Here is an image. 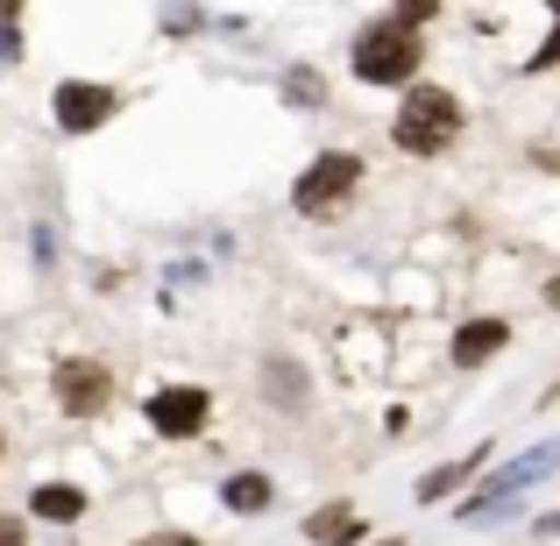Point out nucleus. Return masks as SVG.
I'll list each match as a JSON object with an SVG mask.
<instances>
[{
    "instance_id": "obj_16",
    "label": "nucleus",
    "mask_w": 560,
    "mask_h": 546,
    "mask_svg": "<svg viewBox=\"0 0 560 546\" xmlns=\"http://www.w3.org/2000/svg\"><path fill=\"white\" fill-rule=\"evenodd\" d=\"M0 546H28V525H14V519H0Z\"/></svg>"
},
{
    "instance_id": "obj_4",
    "label": "nucleus",
    "mask_w": 560,
    "mask_h": 546,
    "mask_svg": "<svg viewBox=\"0 0 560 546\" xmlns=\"http://www.w3.org/2000/svg\"><path fill=\"white\" fill-rule=\"evenodd\" d=\"M57 405H65L71 419H100V411L114 405V369L93 362V356H65L57 362Z\"/></svg>"
},
{
    "instance_id": "obj_7",
    "label": "nucleus",
    "mask_w": 560,
    "mask_h": 546,
    "mask_svg": "<svg viewBox=\"0 0 560 546\" xmlns=\"http://www.w3.org/2000/svg\"><path fill=\"white\" fill-rule=\"evenodd\" d=\"M305 539L313 546H355L362 539V511L355 504H319L313 519H305Z\"/></svg>"
},
{
    "instance_id": "obj_9",
    "label": "nucleus",
    "mask_w": 560,
    "mask_h": 546,
    "mask_svg": "<svg viewBox=\"0 0 560 546\" xmlns=\"http://www.w3.org/2000/svg\"><path fill=\"white\" fill-rule=\"evenodd\" d=\"M28 511L50 519V525H71V519H85V490H71V483H43V490L28 497Z\"/></svg>"
},
{
    "instance_id": "obj_13",
    "label": "nucleus",
    "mask_w": 560,
    "mask_h": 546,
    "mask_svg": "<svg viewBox=\"0 0 560 546\" xmlns=\"http://www.w3.org/2000/svg\"><path fill=\"white\" fill-rule=\"evenodd\" d=\"M553 65H560V0H553V36L533 50V65H525V71H553Z\"/></svg>"
},
{
    "instance_id": "obj_2",
    "label": "nucleus",
    "mask_w": 560,
    "mask_h": 546,
    "mask_svg": "<svg viewBox=\"0 0 560 546\" xmlns=\"http://www.w3.org/2000/svg\"><path fill=\"white\" fill-rule=\"evenodd\" d=\"M425 65V50H419V28L411 22H370L355 36V79L362 85H411V71Z\"/></svg>"
},
{
    "instance_id": "obj_6",
    "label": "nucleus",
    "mask_w": 560,
    "mask_h": 546,
    "mask_svg": "<svg viewBox=\"0 0 560 546\" xmlns=\"http://www.w3.org/2000/svg\"><path fill=\"white\" fill-rule=\"evenodd\" d=\"M206 419H213V397H206L199 383H178V391H156L150 397V426L164 440H199Z\"/></svg>"
},
{
    "instance_id": "obj_8",
    "label": "nucleus",
    "mask_w": 560,
    "mask_h": 546,
    "mask_svg": "<svg viewBox=\"0 0 560 546\" xmlns=\"http://www.w3.org/2000/svg\"><path fill=\"white\" fill-rule=\"evenodd\" d=\"M504 341H511V327H504V320H468V327L454 334V362H462V369H476V362H490Z\"/></svg>"
},
{
    "instance_id": "obj_5",
    "label": "nucleus",
    "mask_w": 560,
    "mask_h": 546,
    "mask_svg": "<svg viewBox=\"0 0 560 546\" xmlns=\"http://www.w3.org/2000/svg\"><path fill=\"white\" fill-rule=\"evenodd\" d=\"M114 107H121L114 85H93V79H65V85H57V128H65V136H93V128H107Z\"/></svg>"
},
{
    "instance_id": "obj_15",
    "label": "nucleus",
    "mask_w": 560,
    "mask_h": 546,
    "mask_svg": "<svg viewBox=\"0 0 560 546\" xmlns=\"http://www.w3.org/2000/svg\"><path fill=\"white\" fill-rule=\"evenodd\" d=\"M164 28H199V14H191V0H171V8H164Z\"/></svg>"
},
{
    "instance_id": "obj_18",
    "label": "nucleus",
    "mask_w": 560,
    "mask_h": 546,
    "mask_svg": "<svg viewBox=\"0 0 560 546\" xmlns=\"http://www.w3.org/2000/svg\"><path fill=\"white\" fill-rule=\"evenodd\" d=\"M14 14H22V0H0V22H14Z\"/></svg>"
},
{
    "instance_id": "obj_10",
    "label": "nucleus",
    "mask_w": 560,
    "mask_h": 546,
    "mask_svg": "<svg viewBox=\"0 0 560 546\" xmlns=\"http://www.w3.org/2000/svg\"><path fill=\"white\" fill-rule=\"evenodd\" d=\"M262 391L277 405H305V369L299 362H262Z\"/></svg>"
},
{
    "instance_id": "obj_11",
    "label": "nucleus",
    "mask_w": 560,
    "mask_h": 546,
    "mask_svg": "<svg viewBox=\"0 0 560 546\" xmlns=\"http://www.w3.org/2000/svg\"><path fill=\"white\" fill-rule=\"evenodd\" d=\"M476 468H482V448L468 454V462H447V468H433V476L419 483V497H425V504H440V497H447V490H462V483L476 476Z\"/></svg>"
},
{
    "instance_id": "obj_12",
    "label": "nucleus",
    "mask_w": 560,
    "mask_h": 546,
    "mask_svg": "<svg viewBox=\"0 0 560 546\" xmlns=\"http://www.w3.org/2000/svg\"><path fill=\"white\" fill-rule=\"evenodd\" d=\"M220 497H228V511H262V504H270V476H228V490H220Z\"/></svg>"
},
{
    "instance_id": "obj_14",
    "label": "nucleus",
    "mask_w": 560,
    "mask_h": 546,
    "mask_svg": "<svg viewBox=\"0 0 560 546\" xmlns=\"http://www.w3.org/2000/svg\"><path fill=\"white\" fill-rule=\"evenodd\" d=\"M433 14H440V0H397V22H411V28L433 22Z\"/></svg>"
},
{
    "instance_id": "obj_1",
    "label": "nucleus",
    "mask_w": 560,
    "mask_h": 546,
    "mask_svg": "<svg viewBox=\"0 0 560 546\" xmlns=\"http://www.w3.org/2000/svg\"><path fill=\"white\" fill-rule=\"evenodd\" d=\"M462 128H468V114H462V100H454L447 85H419V79H411L405 100H397L390 142L405 156H440V150H454V142H462Z\"/></svg>"
},
{
    "instance_id": "obj_3",
    "label": "nucleus",
    "mask_w": 560,
    "mask_h": 546,
    "mask_svg": "<svg viewBox=\"0 0 560 546\" xmlns=\"http://www.w3.org/2000/svg\"><path fill=\"white\" fill-rule=\"evenodd\" d=\"M355 185H362V156L355 150H327V156H313L305 164V178H299V191H291V206L299 213H341L348 199H355Z\"/></svg>"
},
{
    "instance_id": "obj_19",
    "label": "nucleus",
    "mask_w": 560,
    "mask_h": 546,
    "mask_svg": "<svg viewBox=\"0 0 560 546\" xmlns=\"http://www.w3.org/2000/svg\"><path fill=\"white\" fill-rule=\"evenodd\" d=\"M539 533H560V511H553V519H539Z\"/></svg>"
},
{
    "instance_id": "obj_17",
    "label": "nucleus",
    "mask_w": 560,
    "mask_h": 546,
    "mask_svg": "<svg viewBox=\"0 0 560 546\" xmlns=\"http://www.w3.org/2000/svg\"><path fill=\"white\" fill-rule=\"evenodd\" d=\"M136 546H191L185 533H156V539H136Z\"/></svg>"
}]
</instances>
